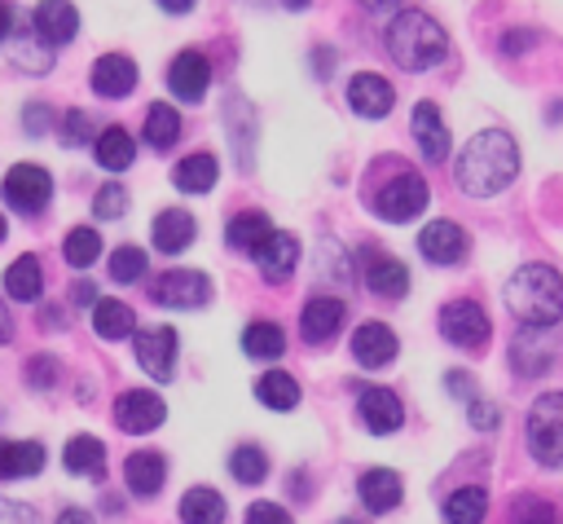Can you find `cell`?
<instances>
[{
  "label": "cell",
  "instance_id": "obj_1",
  "mask_svg": "<svg viewBox=\"0 0 563 524\" xmlns=\"http://www.w3.org/2000/svg\"><path fill=\"white\" fill-rule=\"evenodd\" d=\"M457 189L466 198H493L501 189H510V181L519 176V145L510 132L501 128H484L475 132L462 154H457Z\"/></svg>",
  "mask_w": 563,
  "mask_h": 524
},
{
  "label": "cell",
  "instance_id": "obj_2",
  "mask_svg": "<svg viewBox=\"0 0 563 524\" xmlns=\"http://www.w3.org/2000/svg\"><path fill=\"white\" fill-rule=\"evenodd\" d=\"M510 317L519 326H559L563 317V273L554 264H541V260H528L510 273L506 291H501Z\"/></svg>",
  "mask_w": 563,
  "mask_h": 524
},
{
  "label": "cell",
  "instance_id": "obj_3",
  "mask_svg": "<svg viewBox=\"0 0 563 524\" xmlns=\"http://www.w3.org/2000/svg\"><path fill=\"white\" fill-rule=\"evenodd\" d=\"M387 53L400 70H431L444 62L449 53V35L444 26L422 13V9H400L391 22H387Z\"/></svg>",
  "mask_w": 563,
  "mask_h": 524
},
{
  "label": "cell",
  "instance_id": "obj_4",
  "mask_svg": "<svg viewBox=\"0 0 563 524\" xmlns=\"http://www.w3.org/2000/svg\"><path fill=\"white\" fill-rule=\"evenodd\" d=\"M523 445L532 462L541 467H563V392H541L523 418Z\"/></svg>",
  "mask_w": 563,
  "mask_h": 524
},
{
  "label": "cell",
  "instance_id": "obj_5",
  "mask_svg": "<svg viewBox=\"0 0 563 524\" xmlns=\"http://www.w3.org/2000/svg\"><path fill=\"white\" fill-rule=\"evenodd\" d=\"M427 198H431L427 181H422L413 167H400L396 176H387V181L378 185V194H374V216L387 220V225H405V220H418V216L427 211Z\"/></svg>",
  "mask_w": 563,
  "mask_h": 524
},
{
  "label": "cell",
  "instance_id": "obj_6",
  "mask_svg": "<svg viewBox=\"0 0 563 524\" xmlns=\"http://www.w3.org/2000/svg\"><path fill=\"white\" fill-rule=\"evenodd\" d=\"M435 326H440V335H444L453 348H466V352L484 348L488 335H493V321H488V313H484L475 299H449V304H440Z\"/></svg>",
  "mask_w": 563,
  "mask_h": 524
},
{
  "label": "cell",
  "instance_id": "obj_7",
  "mask_svg": "<svg viewBox=\"0 0 563 524\" xmlns=\"http://www.w3.org/2000/svg\"><path fill=\"white\" fill-rule=\"evenodd\" d=\"M167 88H172L176 101L198 106L207 97V88H211V57L202 48H180L172 57V66H167Z\"/></svg>",
  "mask_w": 563,
  "mask_h": 524
},
{
  "label": "cell",
  "instance_id": "obj_8",
  "mask_svg": "<svg viewBox=\"0 0 563 524\" xmlns=\"http://www.w3.org/2000/svg\"><path fill=\"white\" fill-rule=\"evenodd\" d=\"M53 198V176L40 163H13L4 172V203L13 211H44V203Z\"/></svg>",
  "mask_w": 563,
  "mask_h": 524
},
{
  "label": "cell",
  "instance_id": "obj_9",
  "mask_svg": "<svg viewBox=\"0 0 563 524\" xmlns=\"http://www.w3.org/2000/svg\"><path fill=\"white\" fill-rule=\"evenodd\" d=\"M361 282L378 299H400L409 291V269H405V260H396L383 247H361Z\"/></svg>",
  "mask_w": 563,
  "mask_h": 524
},
{
  "label": "cell",
  "instance_id": "obj_10",
  "mask_svg": "<svg viewBox=\"0 0 563 524\" xmlns=\"http://www.w3.org/2000/svg\"><path fill=\"white\" fill-rule=\"evenodd\" d=\"M163 418H167V405H163V396L150 392V387H128V392L114 401V423H119V432H128V436H145V432L163 427Z\"/></svg>",
  "mask_w": 563,
  "mask_h": 524
},
{
  "label": "cell",
  "instance_id": "obj_11",
  "mask_svg": "<svg viewBox=\"0 0 563 524\" xmlns=\"http://www.w3.org/2000/svg\"><path fill=\"white\" fill-rule=\"evenodd\" d=\"M150 299L158 308H198L211 299V282L207 273H194V269H172L163 273L154 286H150Z\"/></svg>",
  "mask_w": 563,
  "mask_h": 524
},
{
  "label": "cell",
  "instance_id": "obj_12",
  "mask_svg": "<svg viewBox=\"0 0 563 524\" xmlns=\"http://www.w3.org/2000/svg\"><path fill=\"white\" fill-rule=\"evenodd\" d=\"M132 348H136V361L150 379L167 383L176 374V330L172 326H150V330H136L132 335Z\"/></svg>",
  "mask_w": 563,
  "mask_h": 524
},
{
  "label": "cell",
  "instance_id": "obj_13",
  "mask_svg": "<svg viewBox=\"0 0 563 524\" xmlns=\"http://www.w3.org/2000/svg\"><path fill=\"white\" fill-rule=\"evenodd\" d=\"M466 247H471V238H466V229L453 225V220H431V225L418 233L422 260H427V264H440V269L462 264V260H466Z\"/></svg>",
  "mask_w": 563,
  "mask_h": 524
},
{
  "label": "cell",
  "instance_id": "obj_14",
  "mask_svg": "<svg viewBox=\"0 0 563 524\" xmlns=\"http://www.w3.org/2000/svg\"><path fill=\"white\" fill-rule=\"evenodd\" d=\"M343 317H347V304L334 299V295H312L303 308H299V335L303 343H330L339 330H343Z\"/></svg>",
  "mask_w": 563,
  "mask_h": 524
},
{
  "label": "cell",
  "instance_id": "obj_15",
  "mask_svg": "<svg viewBox=\"0 0 563 524\" xmlns=\"http://www.w3.org/2000/svg\"><path fill=\"white\" fill-rule=\"evenodd\" d=\"M356 418H361L365 432L391 436V432L405 423V405H400V396H396L391 387H365V392L356 396Z\"/></svg>",
  "mask_w": 563,
  "mask_h": 524
},
{
  "label": "cell",
  "instance_id": "obj_16",
  "mask_svg": "<svg viewBox=\"0 0 563 524\" xmlns=\"http://www.w3.org/2000/svg\"><path fill=\"white\" fill-rule=\"evenodd\" d=\"M347 106L361 114V119H387L391 106H396V88L374 75V70H361L347 79Z\"/></svg>",
  "mask_w": 563,
  "mask_h": 524
},
{
  "label": "cell",
  "instance_id": "obj_17",
  "mask_svg": "<svg viewBox=\"0 0 563 524\" xmlns=\"http://www.w3.org/2000/svg\"><path fill=\"white\" fill-rule=\"evenodd\" d=\"M396 352H400V343H396V330H391V326H383V321H361V326L352 330V357H356V365L383 370V365L396 361Z\"/></svg>",
  "mask_w": 563,
  "mask_h": 524
},
{
  "label": "cell",
  "instance_id": "obj_18",
  "mask_svg": "<svg viewBox=\"0 0 563 524\" xmlns=\"http://www.w3.org/2000/svg\"><path fill=\"white\" fill-rule=\"evenodd\" d=\"M31 26L48 48H62L79 35V9L70 0H40L31 13Z\"/></svg>",
  "mask_w": 563,
  "mask_h": 524
},
{
  "label": "cell",
  "instance_id": "obj_19",
  "mask_svg": "<svg viewBox=\"0 0 563 524\" xmlns=\"http://www.w3.org/2000/svg\"><path fill=\"white\" fill-rule=\"evenodd\" d=\"M136 88V62L128 53H101L92 62V92L106 101H119Z\"/></svg>",
  "mask_w": 563,
  "mask_h": 524
},
{
  "label": "cell",
  "instance_id": "obj_20",
  "mask_svg": "<svg viewBox=\"0 0 563 524\" xmlns=\"http://www.w3.org/2000/svg\"><path fill=\"white\" fill-rule=\"evenodd\" d=\"M554 365V352L545 343V330L541 326H519V335L510 339V370L523 374V379H537Z\"/></svg>",
  "mask_w": 563,
  "mask_h": 524
},
{
  "label": "cell",
  "instance_id": "obj_21",
  "mask_svg": "<svg viewBox=\"0 0 563 524\" xmlns=\"http://www.w3.org/2000/svg\"><path fill=\"white\" fill-rule=\"evenodd\" d=\"M409 128H413V141H418V150H422L427 163H444L449 159V128H444L435 101H418Z\"/></svg>",
  "mask_w": 563,
  "mask_h": 524
},
{
  "label": "cell",
  "instance_id": "obj_22",
  "mask_svg": "<svg viewBox=\"0 0 563 524\" xmlns=\"http://www.w3.org/2000/svg\"><path fill=\"white\" fill-rule=\"evenodd\" d=\"M194 238H198V220H194L189 211H180V207H163V211L154 216V225H150V242H154L163 255H180Z\"/></svg>",
  "mask_w": 563,
  "mask_h": 524
},
{
  "label": "cell",
  "instance_id": "obj_23",
  "mask_svg": "<svg viewBox=\"0 0 563 524\" xmlns=\"http://www.w3.org/2000/svg\"><path fill=\"white\" fill-rule=\"evenodd\" d=\"M356 493H361V502H365L369 515H387V511L400 506V493L405 489H400V476L391 467H369V471H361Z\"/></svg>",
  "mask_w": 563,
  "mask_h": 524
},
{
  "label": "cell",
  "instance_id": "obj_24",
  "mask_svg": "<svg viewBox=\"0 0 563 524\" xmlns=\"http://www.w3.org/2000/svg\"><path fill=\"white\" fill-rule=\"evenodd\" d=\"M255 264H260V273H264L268 282H286V277L295 273V264H299V242H295L290 233L273 229V233L260 242Z\"/></svg>",
  "mask_w": 563,
  "mask_h": 524
},
{
  "label": "cell",
  "instance_id": "obj_25",
  "mask_svg": "<svg viewBox=\"0 0 563 524\" xmlns=\"http://www.w3.org/2000/svg\"><path fill=\"white\" fill-rule=\"evenodd\" d=\"M123 480H128V489L136 498H154L163 489V480H167V458L158 449H136L123 462Z\"/></svg>",
  "mask_w": 563,
  "mask_h": 524
},
{
  "label": "cell",
  "instance_id": "obj_26",
  "mask_svg": "<svg viewBox=\"0 0 563 524\" xmlns=\"http://www.w3.org/2000/svg\"><path fill=\"white\" fill-rule=\"evenodd\" d=\"M92 159H97V167H106V172H128L132 159H136V141H132V132H128L123 123L101 128V137L92 141Z\"/></svg>",
  "mask_w": 563,
  "mask_h": 524
},
{
  "label": "cell",
  "instance_id": "obj_27",
  "mask_svg": "<svg viewBox=\"0 0 563 524\" xmlns=\"http://www.w3.org/2000/svg\"><path fill=\"white\" fill-rule=\"evenodd\" d=\"M62 462H66V471H70V476L101 480V476H106V445H101L97 436L79 432V436H70V440L62 445Z\"/></svg>",
  "mask_w": 563,
  "mask_h": 524
},
{
  "label": "cell",
  "instance_id": "obj_28",
  "mask_svg": "<svg viewBox=\"0 0 563 524\" xmlns=\"http://www.w3.org/2000/svg\"><path fill=\"white\" fill-rule=\"evenodd\" d=\"M216 176H220V163L211 154H185L176 167H172V185L180 194H211L216 189Z\"/></svg>",
  "mask_w": 563,
  "mask_h": 524
},
{
  "label": "cell",
  "instance_id": "obj_29",
  "mask_svg": "<svg viewBox=\"0 0 563 524\" xmlns=\"http://www.w3.org/2000/svg\"><path fill=\"white\" fill-rule=\"evenodd\" d=\"M44 467V445L40 440H4L0 436V480H22Z\"/></svg>",
  "mask_w": 563,
  "mask_h": 524
},
{
  "label": "cell",
  "instance_id": "obj_30",
  "mask_svg": "<svg viewBox=\"0 0 563 524\" xmlns=\"http://www.w3.org/2000/svg\"><path fill=\"white\" fill-rule=\"evenodd\" d=\"M268 233H273V225H268L264 211H238V216L224 225V242H229L238 255H255Z\"/></svg>",
  "mask_w": 563,
  "mask_h": 524
},
{
  "label": "cell",
  "instance_id": "obj_31",
  "mask_svg": "<svg viewBox=\"0 0 563 524\" xmlns=\"http://www.w3.org/2000/svg\"><path fill=\"white\" fill-rule=\"evenodd\" d=\"M40 291H44V269H40V260H35V255H18V260L4 269V295L18 299V304H31V299H40Z\"/></svg>",
  "mask_w": 563,
  "mask_h": 524
},
{
  "label": "cell",
  "instance_id": "obj_32",
  "mask_svg": "<svg viewBox=\"0 0 563 524\" xmlns=\"http://www.w3.org/2000/svg\"><path fill=\"white\" fill-rule=\"evenodd\" d=\"M92 330H97L101 339L119 343V339L136 335V313H132L123 299H97V304H92Z\"/></svg>",
  "mask_w": 563,
  "mask_h": 524
},
{
  "label": "cell",
  "instance_id": "obj_33",
  "mask_svg": "<svg viewBox=\"0 0 563 524\" xmlns=\"http://www.w3.org/2000/svg\"><path fill=\"white\" fill-rule=\"evenodd\" d=\"M484 515H488L484 484H462L444 498V524H484Z\"/></svg>",
  "mask_w": 563,
  "mask_h": 524
},
{
  "label": "cell",
  "instance_id": "obj_34",
  "mask_svg": "<svg viewBox=\"0 0 563 524\" xmlns=\"http://www.w3.org/2000/svg\"><path fill=\"white\" fill-rule=\"evenodd\" d=\"M229 506L211 484H198L180 498V524H224Z\"/></svg>",
  "mask_w": 563,
  "mask_h": 524
},
{
  "label": "cell",
  "instance_id": "obj_35",
  "mask_svg": "<svg viewBox=\"0 0 563 524\" xmlns=\"http://www.w3.org/2000/svg\"><path fill=\"white\" fill-rule=\"evenodd\" d=\"M255 401H260L264 410L286 414V410H295V405H299V383H295L286 370H268V374H260V379H255Z\"/></svg>",
  "mask_w": 563,
  "mask_h": 524
},
{
  "label": "cell",
  "instance_id": "obj_36",
  "mask_svg": "<svg viewBox=\"0 0 563 524\" xmlns=\"http://www.w3.org/2000/svg\"><path fill=\"white\" fill-rule=\"evenodd\" d=\"M242 352L255 357V361H277L286 352V335L277 321H251L242 330Z\"/></svg>",
  "mask_w": 563,
  "mask_h": 524
},
{
  "label": "cell",
  "instance_id": "obj_37",
  "mask_svg": "<svg viewBox=\"0 0 563 524\" xmlns=\"http://www.w3.org/2000/svg\"><path fill=\"white\" fill-rule=\"evenodd\" d=\"M145 141H150L158 154L172 150V145L180 141V114H176V106L154 101V106L145 110Z\"/></svg>",
  "mask_w": 563,
  "mask_h": 524
},
{
  "label": "cell",
  "instance_id": "obj_38",
  "mask_svg": "<svg viewBox=\"0 0 563 524\" xmlns=\"http://www.w3.org/2000/svg\"><path fill=\"white\" fill-rule=\"evenodd\" d=\"M97 255H101V233L88 229V225H75V229L66 233V242H62V260H66L70 269H92Z\"/></svg>",
  "mask_w": 563,
  "mask_h": 524
},
{
  "label": "cell",
  "instance_id": "obj_39",
  "mask_svg": "<svg viewBox=\"0 0 563 524\" xmlns=\"http://www.w3.org/2000/svg\"><path fill=\"white\" fill-rule=\"evenodd\" d=\"M229 476H233L238 484H264V476H268V454H264L260 445H238V449L229 454Z\"/></svg>",
  "mask_w": 563,
  "mask_h": 524
},
{
  "label": "cell",
  "instance_id": "obj_40",
  "mask_svg": "<svg viewBox=\"0 0 563 524\" xmlns=\"http://www.w3.org/2000/svg\"><path fill=\"white\" fill-rule=\"evenodd\" d=\"M13 62L26 70V75H44V70H53V48L40 40V35H22L18 31V40H13Z\"/></svg>",
  "mask_w": 563,
  "mask_h": 524
},
{
  "label": "cell",
  "instance_id": "obj_41",
  "mask_svg": "<svg viewBox=\"0 0 563 524\" xmlns=\"http://www.w3.org/2000/svg\"><path fill=\"white\" fill-rule=\"evenodd\" d=\"M510 524H563V520H559V506L545 502L541 493H519L510 502Z\"/></svg>",
  "mask_w": 563,
  "mask_h": 524
},
{
  "label": "cell",
  "instance_id": "obj_42",
  "mask_svg": "<svg viewBox=\"0 0 563 524\" xmlns=\"http://www.w3.org/2000/svg\"><path fill=\"white\" fill-rule=\"evenodd\" d=\"M145 269H150V260H145V251L141 247H114V255H110V277L114 282H141L145 277Z\"/></svg>",
  "mask_w": 563,
  "mask_h": 524
},
{
  "label": "cell",
  "instance_id": "obj_43",
  "mask_svg": "<svg viewBox=\"0 0 563 524\" xmlns=\"http://www.w3.org/2000/svg\"><path fill=\"white\" fill-rule=\"evenodd\" d=\"M92 211H97L101 220H119V216L128 211V189H123L119 181H106V185L97 189V198H92Z\"/></svg>",
  "mask_w": 563,
  "mask_h": 524
},
{
  "label": "cell",
  "instance_id": "obj_44",
  "mask_svg": "<svg viewBox=\"0 0 563 524\" xmlns=\"http://www.w3.org/2000/svg\"><path fill=\"white\" fill-rule=\"evenodd\" d=\"M22 132H26V137H44V132H53V106L31 101V106L22 110Z\"/></svg>",
  "mask_w": 563,
  "mask_h": 524
},
{
  "label": "cell",
  "instance_id": "obj_45",
  "mask_svg": "<svg viewBox=\"0 0 563 524\" xmlns=\"http://www.w3.org/2000/svg\"><path fill=\"white\" fill-rule=\"evenodd\" d=\"M88 132H92V123H88V114L79 106L62 114V141L66 145H88Z\"/></svg>",
  "mask_w": 563,
  "mask_h": 524
},
{
  "label": "cell",
  "instance_id": "obj_46",
  "mask_svg": "<svg viewBox=\"0 0 563 524\" xmlns=\"http://www.w3.org/2000/svg\"><path fill=\"white\" fill-rule=\"evenodd\" d=\"M246 524H295V520H290V511L277 506V502H251V506H246Z\"/></svg>",
  "mask_w": 563,
  "mask_h": 524
},
{
  "label": "cell",
  "instance_id": "obj_47",
  "mask_svg": "<svg viewBox=\"0 0 563 524\" xmlns=\"http://www.w3.org/2000/svg\"><path fill=\"white\" fill-rule=\"evenodd\" d=\"M26 379H31V387L35 392H44V387H53V379H57V361L53 357H31V365H26Z\"/></svg>",
  "mask_w": 563,
  "mask_h": 524
},
{
  "label": "cell",
  "instance_id": "obj_48",
  "mask_svg": "<svg viewBox=\"0 0 563 524\" xmlns=\"http://www.w3.org/2000/svg\"><path fill=\"white\" fill-rule=\"evenodd\" d=\"M0 524H44L35 506H22V502H4L0 498Z\"/></svg>",
  "mask_w": 563,
  "mask_h": 524
},
{
  "label": "cell",
  "instance_id": "obj_49",
  "mask_svg": "<svg viewBox=\"0 0 563 524\" xmlns=\"http://www.w3.org/2000/svg\"><path fill=\"white\" fill-rule=\"evenodd\" d=\"M466 414H471V423H475V427H484V432H493V427H497V405H488L484 396H471Z\"/></svg>",
  "mask_w": 563,
  "mask_h": 524
},
{
  "label": "cell",
  "instance_id": "obj_50",
  "mask_svg": "<svg viewBox=\"0 0 563 524\" xmlns=\"http://www.w3.org/2000/svg\"><path fill=\"white\" fill-rule=\"evenodd\" d=\"M9 35H18V4L13 0H0V44Z\"/></svg>",
  "mask_w": 563,
  "mask_h": 524
},
{
  "label": "cell",
  "instance_id": "obj_51",
  "mask_svg": "<svg viewBox=\"0 0 563 524\" xmlns=\"http://www.w3.org/2000/svg\"><path fill=\"white\" fill-rule=\"evenodd\" d=\"M532 44H537V35H532V31H506L501 53H523V48H532Z\"/></svg>",
  "mask_w": 563,
  "mask_h": 524
},
{
  "label": "cell",
  "instance_id": "obj_52",
  "mask_svg": "<svg viewBox=\"0 0 563 524\" xmlns=\"http://www.w3.org/2000/svg\"><path fill=\"white\" fill-rule=\"evenodd\" d=\"M57 524H97V520H92L84 506H66V511L57 515Z\"/></svg>",
  "mask_w": 563,
  "mask_h": 524
},
{
  "label": "cell",
  "instance_id": "obj_53",
  "mask_svg": "<svg viewBox=\"0 0 563 524\" xmlns=\"http://www.w3.org/2000/svg\"><path fill=\"white\" fill-rule=\"evenodd\" d=\"M75 304H97V286L92 282H75Z\"/></svg>",
  "mask_w": 563,
  "mask_h": 524
},
{
  "label": "cell",
  "instance_id": "obj_54",
  "mask_svg": "<svg viewBox=\"0 0 563 524\" xmlns=\"http://www.w3.org/2000/svg\"><path fill=\"white\" fill-rule=\"evenodd\" d=\"M154 4H158L163 13H189V9L198 4V0H154Z\"/></svg>",
  "mask_w": 563,
  "mask_h": 524
},
{
  "label": "cell",
  "instance_id": "obj_55",
  "mask_svg": "<svg viewBox=\"0 0 563 524\" xmlns=\"http://www.w3.org/2000/svg\"><path fill=\"white\" fill-rule=\"evenodd\" d=\"M356 4H361V9H369V13H391L400 0H356Z\"/></svg>",
  "mask_w": 563,
  "mask_h": 524
},
{
  "label": "cell",
  "instance_id": "obj_56",
  "mask_svg": "<svg viewBox=\"0 0 563 524\" xmlns=\"http://www.w3.org/2000/svg\"><path fill=\"white\" fill-rule=\"evenodd\" d=\"M9 339H13V321H9V308L0 299V343H9Z\"/></svg>",
  "mask_w": 563,
  "mask_h": 524
},
{
  "label": "cell",
  "instance_id": "obj_57",
  "mask_svg": "<svg viewBox=\"0 0 563 524\" xmlns=\"http://www.w3.org/2000/svg\"><path fill=\"white\" fill-rule=\"evenodd\" d=\"M312 0H286V9H308Z\"/></svg>",
  "mask_w": 563,
  "mask_h": 524
},
{
  "label": "cell",
  "instance_id": "obj_58",
  "mask_svg": "<svg viewBox=\"0 0 563 524\" xmlns=\"http://www.w3.org/2000/svg\"><path fill=\"white\" fill-rule=\"evenodd\" d=\"M4 233H9V225H4V216H0V242H4Z\"/></svg>",
  "mask_w": 563,
  "mask_h": 524
},
{
  "label": "cell",
  "instance_id": "obj_59",
  "mask_svg": "<svg viewBox=\"0 0 563 524\" xmlns=\"http://www.w3.org/2000/svg\"><path fill=\"white\" fill-rule=\"evenodd\" d=\"M339 524H361V520H339Z\"/></svg>",
  "mask_w": 563,
  "mask_h": 524
}]
</instances>
